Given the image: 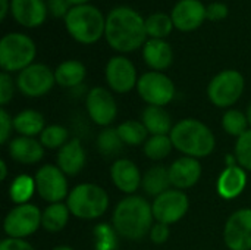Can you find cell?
<instances>
[{
  "mask_svg": "<svg viewBox=\"0 0 251 250\" xmlns=\"http://www.w3.org/2000/svg\"><path fill=\"white\" fill-rule=\"evenodd\" d=\"M47 3L44 0H12L10 13L13 19L26 28L40 27L47 18Z\"/></svg>",
  "mask_w": 251,
  "mask_h": 250,
  "instance_id": "cell-19",
  "label": "cell"
},
{
  "mask_svg": "<svg viewBox=\"0 0 251 250\" xmlns=\"http://www.w3.org/2000/svg\"><path fill=\"white\" fill-rule=\"evenodd\" d=\"M85 108L90 119L104 128L118 116V103L113 94L104 87H94L87 93Z\"/></svg>",
  "mask_w": 251,
  "mask_h": 250,
  "instance_id": "cell-13",
  "label": "cell"
},
{
  "mask_svg": "<svg viewBox=\"0 0 251 250\" xmlns=\"http://www.w3.org/2000/svg\"><path fill=\"white\" fill-rule=\"evenodd\" d=\"M174 29L172 18L166 13H153L146 19V31L150 38L165 40Z\"/></svg>",
  "mask_w": 251,
  "mask_h": 250,
  "instance_id": "cell-33",
  "label": "cell"
},
{
  "mask_svg": "<svg viewBox=\"0 0 251 250\" xmlns=\"http://www.w3.org/2000/svg\"><path fill=\"white\" fill-rule=\"evenodd\" d=\"M71 217V211L66 203H49L41 214V227L49 233L62 231Z\"/></svg>",
  "mask_w": 251,
  "mask_h": 250,
  "instance_id": "cell-28",
  "label": "cell"
},
{
  "mask_svg": "<svg viewBox=\"0 0 251 250\" xmlns=\"http://www.w3.org/2000/svg\"><path fill=\"white\" fill-rule=\"evenodd\" d=\"M153 220L151 203L141 196L131 194L116 205L112 215V227L119 237L137 242L150 233Z\"/></svg>",
  "mask_w": 251,
  "mask_h": 250,
  "instance_id": "cell-2",
  "label": "cell"
},
{
  "mask_svg": "<svg viewBox=\"0 0 251 250\" xmlns=\"http://www.w3.org/2000/svg\"><path fill=\"white\" fill-rule=\"evenodd\" d=\"M0 3H1V7H0V19L3 21L7 16V12L10 10V3H9V0H0Z\"/></svg>",
  "mask_w": 251,
  "mask_h": 250,
  "instance_id": "cell-44",
  "label": "cell"
},
{
  "mask_svg": "<svg viewBox=\"0 0 251 250\" xmlns=\"http://www.w3.org/2000/svg\"><path fill=\"white\" fill-rule=\"evenodd\" d=\"M143 57L147 66L153 71L162 72L174 62V50L169 43L159 38H150L143 46Z\"/></svg>",
  "mask_w": 251,
  "mask_h": 250,
  "instance_id": "cell-23",
  "label": "cell"
},
{
  "mask_svg": "<svg viewBox=\"0 0 251 250\" xmlns=\"http://www.w3.org/2000/svg\"><path fill=\"white\" fill-rule=\"evenodd\" d=\"M71 215L79 220L91 221L103 217L109 208L107 192L93 183H82L75 186L66 199Z\"/></svg>",
  "mask_w": 251,
  "mask_h": 250,
  "instance_id": "cell-5",
  "label": "cell"
},
{
  "mask_svg": "<svg viewBox=\"0 0 251 250\" xmlns=\"http://www.w3.org/2000/svg\"><path fill=\"white\" fill-rule=\"evenodd\" d=\"M141 122L151 136H169L174 128L171 115L162 106L149 105L141 113Z\"/></svg>",
  "mask_w": 251,
  "mask_h": 250,
  "instance_id": "cell-24",
  "label": "cell"
},
{
  "mask_svg": "<svg viewBox=\"0 0 251 250\" xmlns=\"http://www.w3.org/2000/svg\"><path fill=\"white\" fill-rule=\"evenodd\" d=\"M65 27L75 41L81 44H94L104 35L106 19L96 6H72L65 16Z\"/></svg>",
  "mask_w": 251,
  "mask_h": 250,
  "instance_id": "cell-4",
  "label": "cell"
},
{
  "mask_svg": "<svg viewBox=\"0 0 251 250\" xmlns=\"http://www.w3.org/2000/svg\"><path fill=\"white\" fill-rule=\"evenodd\" d=\"M13 128V118L1 108L0 109V143L6 144L10 139Z\"/></svg>",
  "mask_w": 251,
  "mask_h": 250,
  "instance_id": "cell-39",
  "label": "cell"
},
{
  "mask_svg": "<svg viewBox=\"0 0 251 250\" xmlns=\"http://www.w3.org/2000/svg\"><path fill=\"white\" fill-rule=\"evenodd\" d=\"M54 84V71L44 63H32L16 77V87L26 97H41L47 94Z\"/></svg>",
  "mask_w": 251,
  "mask_h": 250,
  "instance_id": "cell-12",
  "label": "cell"
},
{
  "mask_svg": "<svg viewBox=\"0 0 251 250\" xmlns=\"http://www.w3.org/2000/svg\"><path fill=\"white\" fill-rule=\"evenodd\" d=\"M224 242L229 250H251V208L238 209L228 218Z\"/></svg>",
  "mask_w": 251,
  "mask_h": 250,
  "instance_id": "cell-14",
  "label": "cell"
},
{
  "mask_svg": "<svg viewBox=\"0 0 251 250\" xmlns=\"http://www.w3.org/2000/svg\"><path fill=\"white\" fill-rule=\"evenodd\" d=\"M106 41L119 53H129L147 41L146 19L132 7H113L106 18Z\"/></svg>",
  "mask_w": 251,
  "mask_h": 250,
  "instance_id": "cell-1",
  "label": "cell"
},
{
  "mask_svg": "<svg viewBox=\"0 0 251 250\" xmlns=\"http://www.w3.org/2000/svg\"><path fill=\"white\" fill-rule=\"evenodd\" d=\"M124 141L118 133V128L106 127L97 136V150L103 158H115L124 149Z\"/></svg>",
  "mask_w": 251,
  "mask_h": 250,
  "instance_id": "cell-29",
  "label": "cell"
},
{
  "mask_svg": "<svg viewBox=\"0 0 251 250\" xmlns=\"http://www.w3.org/2000/svg\"><path fill=\"white\" fill-rule=\"evenodd\" d=\"M13 128L18 134L24 137H35L44 131L46 119L38 111L25 109L13 116Z\"/></svg>",
  "mask_w": 251,
  "mask_h": 250,
  "instance_id": "cell-26",
  "label": "cell"
},
{
  "mask_svg": "<svg viewBox=\"0 0 251 250\" xmlns=\"http://www.w3.org/2000/svg\"><path fill=\"white\" fill-rule=\"evenodd\" d=\"M87 75L85 65L79 60L71 59L62 62L56 69H54V78L56 84L65 88H75L78 87Z\"/></svg>",
  "mask_w": 251,
  "mask_h": 250,
  "instance_id": "cell-25",
  "label": "cell"
},
{
  "mask_svg": "<svg viewBox=\"0 0 251 250\" xmlns=\"http://www.w3.org/2000/svg\"><path fill=\"white\" fill-rule=\"evenodd\" d=\"M87 155L79 139H71L63 147L59 149L56 162L66 175H76L85 167Z\"/></svg>",
  "mask_w": 251,
  "mask_h": 250,
  "instance_id": "cell-22",
  "label": "cell"
},
{
  "mask_svg": "<svg viewBox=\"0 0 251 250\" xmlns=\"http://www.w3.org/2000/svg\"><path fill=\"white\" fill-rule=\"evenodd\" d=\"M41 211L32 203H22L12 208L3 221V230L10 239H25L41 227Z\"/></svg>",
  "mask_w": 251,
  "mask_h": 250,
  "instance_id": "cell-9",
  "label": "cell"
},
{
  "mask_svg": "<svg viewBox=\"0 0 251 250\" xmlns=\"http://www.w3.org/2000/svg\"><path fill=\"white\" fill-rule=\"evenodd\" d=\"M0 171H1V174H0V180H6V177H7V164H6V161H1L0 162Z\"/></svg>",
  "mask_w": 251,
  "mask_h": 250,
  "instance_id": "cell-45",
  "label": "cell"
},
{
  "mask_svg": "<svg viewBox=\"0 0 251 250\" xmlns=\"http://www.w3.org/2000/svg\"><path fill=\"white\" fill-rule=\"evenodd\" d=\"M7 152L15 162L22 165H34L43 159L44 146L34 137L19 136L9 141Z\"/></svg>",
  "mask_w": 251,
  "mask_h": 250,
  "instance_id": "cell-20",
  "label": "cell"
},
{
  "mask_svg": "<svg viewBox=\"0 0 251 250\" xmlns=\"http://www.w3.org/2000/svg\"><path fill=\"white\" fill-rule=\"evenodd\" d=\"M174 149L169 136H150L143 146L144 155L151 161H162L171 155Z\"/></svg>",
  "mask_w": 251,
  "mask_h": 250,
  "instance_id": "cell-32",
  "label": "cell"
},
{
  "mask_svg": "<svg viewBox=\"0 0 251 250\" xmlns=\"http://www.w3.org/2000/svg\"><path fill=\"white\" fill-rule=\"evenodd\" d=\"M35 43L22 32H9L0 40V66L4 72H21L34 63Z\"/></svg>",
  "mask_w": 251,
  "mask_h": 250,
  "instance_id": "cell-6",
  "label": "cell"
},
{
  "mask_svg": "<svg viewBox=\"0 0 251 250\" xmlns=\"http://www.w3.org/2000/svg\"><path fill=\"white\" fill-rule=\"evenodd\" d=\"M51 250H75V249H72L71 246H65V245H63V246H56V248H53Z\"/></svg>",
  "mask_w": 251,
  "mask_h": 250,
  "instance_id": "cell-47",
  "label": "cell"
},
{
  "mask_svg": "<svg viewBox=\"0 0 251 250\" xmlns=\"http://www.w3.org/2000/svg\"><path fill=\"white\" fill-rule=\"evenodd\" d=\"M110 178L118 190L129 196L134 194L143 183L138 167L126 158H121L113 162L110 168Z\"/></svg>",
  "mask_w": 251,
  "mask_h": 250,
  "instance_id": "cell-18",
  "label": "cell"
},
{
  "mask_svg": "<svg viewBox=\"0 0 251 250\" xmlns=\"http://www.w3.org/2000/svg\"><path fill=\"white\" fill-rule=\"evenodd\" d=\"M169 137L178 152L196 159L207 158L216 146L212 130L196 118H185L176 122Z\"/></svg>",
  "mask_w": 251,
  "mask_h": 250,
  "instance_id": "cell-3",
  "label": "cell"
},
{
  "mask_svg": "<svg viewBox=\"0 0 251 250\" xmlns=\"http://www.w3.org/2000/svg\"><path fill=\"white\" fill-rule=\"evenodd\" d=\"M69 141V131L66 127L53 124L47 125L44 131L40 134V143L44 146V149H60Z\"/></svg>",
  "mask_w": 251,
  "mask_h": 250,
  "instance_id": "cell-35",
  "label": "cell"
},
{
  "mask_svg": "<svg viewBox=\"0 0 251 250\" xmlns=\"http://www.w3.org/2000/svg\"><path fill=\"white\" fill-rule=\"evenodd\" d=\"M234 155H235L237 164L243 169L251 171V128H249L241 137L237 139Z\"/></svg>",
  "mask_w": 251,
  "mask_h": 250,
  "instance_id": "cell-37",
  "label": "cell"
},
{
  "mask_svg": "<svg viewBox=\"0 0 251 250\" xmlns=\"http://www.w3.org/2000/svg\"><path fill=\"white\" fill-rule=\"evenodd\" d=\"M246 81L241 72L225 69L216 74L207 85V97L216 108L234 106L244 93Z\"/></svg>",
  "mask_w": 251,
  "mask_h": 250,
  "instance_id": "cell-7",
  "label": "cell"
},
{
  "mask_svg": "<svg viewBox=\"0 0 251 250\" xmlns=\"http://www.w3.org/2000/svg\"><path fill=\"white\" fill-rule=\"evenodd\" d=\"M35 189L38 196L49 203H59L68 199L69 186L66 174L57 165H43L35 172Z\"/></svg>",
  "mask_w": 251,
  "mask_h": 250,
  "instance_id": "cell-10",
  "label": "cell"
},
{
  "mask_svg": "<svg viewBox=\"0 0 251 250\" xmlns=\"http://www.w3.org/2000/svg\"><path fill=\"white\" fill-rule=\"evenodd\" d=\"M90 0H68V3L71 6H81V4H87Z\"/></svg>",
  "mask_w": 251,
  "mask_h": 250,
  "instance_id": "cell-46",
  "label": "cell"
},
{
  "mask_svg": "<svg viewBox=\"0 0 251 250\" xmlns=\"http://www.w3.org/2000/svg\"><path fill=\"white\" fill-rule=\"evenodd\" d=\"M174 27L182 32H190L203 25L207 19L206 6L200 0H179L171 13Z\"/></svg>",
  "mask_w": 251,
  "mask_h": 250,
  "instance_id": "cell-16",
  "label": "cell"
},
{
  "mask_svg": "<svg viewBox=\"0 0 251 250\" xmlns=\"http://www.w3.org/2000/svg\"><path fill=\"white\" fill-rule=\"evenodd\" d=\"M13 93H15V84H13V80L12 77L7 74V72H1L0 74V105L4 106L7 105L12 97H13Z\"/></svg>",
  "mask_w": 251,
  "mask_h": 250,
  "instance_id": "cell-38",
  "label": "cell"
},
{
  "mask_svg": "<svg viewBox=\"0 0 251 250\" xmlns=\"http://www.w3.org/2000/svg\"><path fill=\"white\" fill-rule=\"evenodd\" d=\"M71 4L68 0H47V10L54 16V18H63L68 15L71 10Z\"/></svg>",
  "mask_w": 251,
  "mask_h": 250,
  "instance_id": "cell-42",
  "label": "cell"
},
{
  "mask_svg": "<svg viewBox=\"0 0 251 250\" xmlns=\"http://www.w3.org/2000/svg\"><path fill=\"white\" fill-rule=\"evenodd\" d=\"M228 13H229V10L225 3L213 1L209 6H206V15H207V19H210V21H215V22L222 21L228 16Z\"/></svg>",
  "mask_w": 251,
  "mask_h": 250,
  "instance_id": "cell-41",
  "label": "cell"
},
{
  "mask_svg": "<svg viewBox=\"0 0 251 250\" xmlns=\"http://www.w3.org/2000/svg\"><path fill=\"white\" fill-rule=\"evenodd\" d=\"M35 192V180L26 174L18 175L9 186V197L16 205L28 203V200L32 197Z\"/></svg>",
  "mask_w": 251,
  "mask_h": 250,
  "instance_id": "cell-31",
  "label": "cell"
},
{
  "mask_svg": "<svg viewBox=\"0 0 251 250\" xmlns=\"http://www.w3.org/2000/svg\"><path fill=\"white\" fill-rule=\"evenodd\" d=\"M190 208L188 196L178 189H169L160 196L154 197L151 203L153 217L156 222H162L166 225L175 224L181 221Z\"/></svg>",
  "mask_w": 251,
  "mask_h": 250,
  "instance_id": "cell-11",
  "label": "cell"
},
{
  "mask_svg": "<svg viewBox=\"0 0 251 250\" xmlns=\"http://www.w3.org/2000/svg\"><path fill=\"white\" fill-rule=\"evenodd\" d=\"M246 115H247V119H249V125L251 127V103L249 105V108H247V113Z\"/></svg>",
  "mask_w": 251,
  "mask_h": 250,
  "instance_id": "cell-48",
  "label": "cell"
},
{
  "mask_svg": "<svg viewBox=\"0 0 251 250\" xmlns=\"http://www.w3.org/2000/svg\"><path fill=\"white\" fill-rule=\"evenodd\" d=\"M150 240L154 243V245H163L168 242L169 236H171V230H169V225L166 224H162V222H154L150 233Z\"/></svg>",
  "mask_w": 251,
  "mask_h": 250,
  "instance_id": "cell-40",
  "label": "cell"
},
{
  "mask_svg": "<svg viewBox=\"0 0 251 250\" xmlns=\"http://www.w3.org/2000/svg\"><path fill=\"white\" fill-rule=\"evenodd\" d=\"M222 128L232 137H241L249 130L247 115L238 109H228L222 116Z\"/></svg>",
  "mask_w": 251,
  "mask_h": 250,
  "instance_id": "cell-34",
  "label": "cell"
},
{
  "mask_svg": "<svg viewBox=\"0 0 251 250\" xmlns=\"http://www.w3.org/2000/svg\"><path fill=\"white\" fill-rule=\"evenodd\" d=\"M0 250H35L25 239H10L6 237L0 243Z\"/></svg>",
  "mask_w": 251,
  "mask_h": 250,
  "instance_id": "cell-43",
  "label": "cell"
},
{
  "mask_svg": "<svg viewBox=\"0 0 251 250\" xmlns=\"http://www.w3.org/2000/svg\"><path fill=\"white\" fill-rule=\"evenodd\" d=\"M137 91L147 105L165 108L175 97V84L163 72L150 71L138 78Z\"/></svg>",
  "mask_w": 251,
  "mask_h": 250,
  "instance_id": "cell-8",
  "label": "cell"
},
{
  "mask_svg": "<svg viewBox=\"0 0 251 250\" xmlns=\"http://www.w3.org/2000/svg\"><path fill=\"white\" fill-rule=\"evenodd\" d=\"M247 186V171L240 165L226 167L218 177L216 190L226 200L237 199Z\"/></svg>",
  "mask_w": 251,
  "mask_h": 250,
  "instance_id": "cell-21",
  "label": "cell"
},
{
  "mask_svg": "<svg viewBox=\"0 0 251 250\" xmlns=\"http://www.w3.org/2000/svg\"><path fill=\"white\" fill-rule=\"evenodd\" d=\"M201 177V165L199 159L182 156L172 162L169 167V178L174 189L187 190L199 183Z\"/></svg>",
  "mask_w": 251,
  "mask_h": 250,
  "instance_id": "cell-17",
  "label": "cell"
},
{
  "mask_svg": "<svg viewBox=\"0 0 251 250\" xmlns=\"http://www.w3.org/2000/svg\"><path fill=\"white\" fill-rule=\"evenodd\" d=\"M171 178H169V168H165L162 165L151 167L144 175L141 187L146 192V194L151 197H157L166 190L171 189Z\"/></svg>",
  "mask_w": 251,
  "mask_h": 250,
  "instance_id": "cell-27",
  "label": "cell"
},
{
  "mask_svg": "<svg viewBox=\"0 0 251 250\" xmlns=\"http://www.w3.org/2000/svg\"><path fill=\"white\" fill-rule=\"evenodd\" d=\"M94 246L96 250H115L118 246V233L112 225L99 224L94 231Z\"/></svg>",
  "mask_w": 251,
  "mask_h": 250,
  "instance_id": "cell-36",
  "label": "cell"
},
{
  "mask_svg": "<svg viewBox=\"0 0 251 250\" xmlns=\"http://www.w3.org/2000/svg\"><path fill=\"white\" fill-rule=\"evenodd\" d=\"M107 85L119 94L131 91L137 87L138 77L134 63L125 56H113L104 69Z\"/></svg>",
  "mask_w": 251,
  "mask_h": 250,
  "instance_id": "cell-15",
  "label": "cell"
},
{
  "mask_svg": "<svg viewBox=\"0 0 251 250\" xmlns=\"http://www.w3.org/2000/svg\"><path fill=\"white\" fill-rule=\"evenodd\" d=\"M118 133L126 146H140L147 141V128L141 121L128 119L118 125Z\"/></svg>",
  "mask_w": 251,
  "mask_h": 250,
  "instance_id": "cell-30",
  "label": "cell"
}]
</instances>
